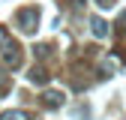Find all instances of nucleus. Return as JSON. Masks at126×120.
I'll use <instances>...</instances> for the list:
<instances>
[{"mask_svg":"<svg viewBox=\"0 0 126 120\" xmlns=\"http://www.w3.org/2000/svg\"><path fill=\"white\" fill-rule=\"evenodd\" d=\"M18 30L21 33H36V24H39V9L36 6H27V9H21L18 12Z\"/></svg>","mask_w":126,"mask_h":120,"instance_id":"1","label":"nucleus"},{"mask_svg":"<svg viewBox=\"0 0 126 120\" xmlns=\"http://www.w3.org/2000/svg\"><path fill=\"white\" fill-rule=\"evenodd\" d=\"M0 57H3V63L6 66H18L21 63V45L15 42V39H3V45H0Z\"/></svg>","mask_w":126,"mask_h":120,"instance_id":"2","label":"nucleus"},{"mask_svg":"<svg viewBox=\"0 0 126 120\" xmlns=\"http://www.w3.org/2000/svg\"><path fill=\"white\" fill-rule=\"evenodd\" d=\"M30 81L33 84H48V72H45L42 66H33L30 69Z\"/></svg>","mask_w":126,"mask_h":120,"instance_id":"3","label":"nucleus"},{"mask_svg":"<svg viewBox=\"0 0 126 120\" xmlns=\"http://www.w3.org/2000/svg\"><path fill=\"white\" fill-rule=\"evenodd\" d=\"M90 27H93V36H99V39H102V36H108V24H105L102 18H93V21H90Z\"/></svg>","mask_w":126,"mask_h":120,"instance_id":"4","label":"nucleus"},{"mask_svg":"<svg viewBox=\"0 0 126 120\" xmlns=\"http://www.w3.org/2000/svg\"><path fill=\"white\" fill-rule=\"evenodd\" d=\"M0 120H30L27 111H6V114H0Z\"/></svg>","mask_w":126,"mask_h":120,"instance_id":"5","label":"nucleus"},{"mask_svg":"<svg viewBox=\"0 0 126 120\" xmlns=\"http://www.w3.org/2000/svg\"><path fill=\"white\" fill-rule=\"evenodd\" d=\"M45 102H48V105H60L63 102V93H45Z\"/></svg>","mask_w":126,"mask_h":120,"instance_id":"6","label":"nucleus"},{"mask_svg":"<svg viewBox=\"0 0 126 120\" xmlns=\"http://www.w3.org/2000/svg\"><path fill=\"white\" fill-rule=\"evenodd\" d=\"M117 33H126V12H120V18H117Z\"/></svg>","mask_w":126,"mask_h":120,"instance_id":"7","label":"nucleus"},{"mask_svg":"<svg viewBox=\"0 0 126 120\" xmlns=\"http://www.w3.org/2000/svg\"><path fill=\"white\" fill-rule=\"evenodd\" d=\"M96 3H99L102 9H111V6H114V0H96Z\"/></svg>","mask_w":126,"mask_h":120,"instance_id":"8","label":"nucleus"}]
</instances>
